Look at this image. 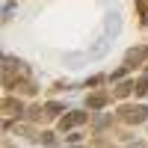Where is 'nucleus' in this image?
I'll return each mask as SVG.
<instances>
[{
    "label": "nucleus",
    "instance_id": "obj_1",
    "mask_svg": "<svg viewBox=\"0 0 148 148\" xmlns=\"http://www.w3.org/2000/svg\"><path fill=\"white\" fill-rule=\"evenodd\" d=\"M121 119H125L127 121V125H142V121L148 119V107H125V110H121Z\"/></svg>",
    "mask_w": 148,
    "mask_h": 148
},
{
    "label": "nucleus",
    "instance_id": "obj_2",
    "mask_svg": "<svg viewBox=\"0 0 148 148\" xmlns=\"http://www.w3.org/2000/svg\"><path fill=\"white\" fill-rule=\"evenodd\" d=\"M110 45H113V42H110V36L104 33L101 39H95V42L89 45V51H86V56H89V59H101V56H107V51H110Z\"/></svg>",
    "mask_w": 148,
    "mask_h": 148
},
{
    "label": "nucleus",
    "instance_id": "obj_3",
    "mask_svg": "<svg viewBox=\"0 0 148 148\" xmlns=\"http://www.w3.org/2000/svg\"><path fill=\"white\" fill-rule=\"evenodd\" d=\"M86 119H89L86 113H80V110H74V113H68V116H62V119H59V130H71V127L83 125Z\"/></svg>",
    "mask_w": 148,
    "mask_h": 148
},
{
    "label": "nucleus",
    "instance_id": "obj_4",
    "mask_svg": "<svg viewBox=\"0 0 148 148\" xmlns=\"http://www.w3.org/2000/svg\"><path fill=\"white\" fill-rule=\"evenodd\" d=\"M119 30H121V15L113 9V12H107V15H104V33H107V36H116Z\"/></svg>",
    "mask_w": 148,
    "mask_h": 148
},
{
    "label": "nucleus",
    "instance_id": "obj_5",
    "mask_svg": "<svg viewBox=\"0 0 148 148\" xmlns=\"http://www.w3.org/2000/svg\"><path fill=\"white\" fill-rule=\"evenodd\" d=\"M107 101H110L107 92H95V95H89V110H101Z\"/></svg>",
    "mask_w": 148,
    "mask_h": 148
},
{
    "label": "nucleus",
    "instance_id": "obj_6",
    "mask_svg": "<svg viewBox=\"0 0 148 148\" xmlns=\"http://www.w3.org/2000/svg\"><path fill=\"white\" fill-rule=\"evenodd\" d=\"M3 110H6L9 116H21L24 107H21V101H9V98H6V101H3Z\"/></svg>",
    "mask_w": 148,
    "mask_h": 148
},
{
    "label": "nucleus",
    "instance_id": "obj_7",
    "mask_svg": "<svg viewBox=\"0 0 148 148\" xmlns=\"http://www.w3.org/2000/svg\"><path fill=\"white\" fill-rule=\"evenodd\" d=\"M42 110H45L42 116H51V119H53V116H59V113H62V104H56V101H51V104H45Z\"/></svg>",
    "mask_w": 148,
    "mask_h": 148
},
{
    "label": "nucleus",
    "instance_id": "obj_8",
    "mask_svg": "<svg viewBox=\"0 0 148 148\" xmlns=\"http://www.w3.org/2000/svg\"><path fill=\"white\" fill-rule=\"evenodd\" d=\"M133 92H136V95H145V92H148V74H145L139 83H133Z\"/></svg>",
    "mask_w": 148,
    "mask_h": 148
},
{
    "label": "nucleus",
    "instance_id": "obj_9",
    "mask_svg": "<svg viewBox=\"0 0 148 148\" xmlns=\"http://www.w3.org/2000/svg\"><path fill=\"white\" fill-rule=\"evenodd\" d=\"M130 92H133V83H119V89H116L119 98H125V95H130Z\"/></svg>",
    "mask_w": 148,
    "mask_h": 148
},
{
    "label": "nucleus",
    "instance_id": "obj_10",
    "mask_svg": "<svg viewBox=\"0 0 148 148\" xmlns=\"http://www.w3.org/2000/svg\"><path fill=\"white\" fill-rule=\"evenodd\" d=\"M12 12H15V3H6V6H3V18H6V21L12 18Z\"/></svg>",
    "mask_w": 148,
    "mask_h": 148
},
{
    "label": "nucleus",
    "instance_id": "obj_11",
    "mask_svg": "<svg viewBox=\"0 0 148 148\" xmlns=\"http://www.w3.org/2000/svg\"><path fill=\"white\" fill-rule=\"evenodd\" d=\"M39 139H42V142H45L47 148H53V136H51V133H42V136H39Z\"/></svg>",
    "mask_w": 148,
    "mask_h": 148
},
{
    "label": "nucleus",
    "instance_id": "obj_12",
    "mask_svg": "<svg viewBox=\"0 0 148 148\" xmlns=\"http://www.w3.org/2000/svg\"><path fill=\"white\" fill-rule=\"evenodd\" d=\"M136 148H145V145H136Z\"/></svg>",
    "mask_w": 148,
    "mask_h": 148
}]
</instances>
